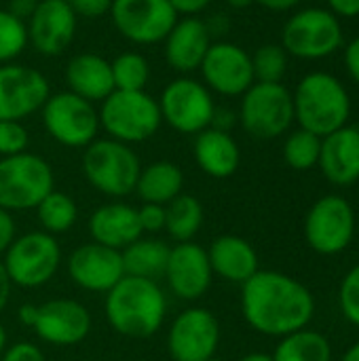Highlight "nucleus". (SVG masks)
Wrapping results in <instances>:
<instances>
[{
	"instance_id": "4c0bfd02",
	"label": "nucleus",
	"mask_w": 359,
	"mask_h": 361,
	"mask_svg": "<svg viewBox=\"0 0 359 361\" xmlns=\"http://www.w3.org/2000/svg\"><path fill=\"white\" fill-rule=\"evenodd\" d=\"M138 222H140L142 233H148V235L165 231V222H167L165 205L142 203V207H138Z\"/></svg>"
},
{
	"instance_id": "7ed1b4c3",
	"label": "nucleus",
	"mask_w": 359,
	"mask_h": 361,
	"mask_svg": "<svg viewBox=\"0 0 359 361\" xmlns=\"http://www.w3.org/2000/svg\"><path fill=\"white\" fill-rule=\"evenodd\" d=\"M294 121L300 129L326 137L349 125L351 97L347 87L330 72H309L292 91Z\"/></svg>"
},
{
	"instance_id": "6e6d98bb",
	"label": "nucleus",
	"mask_w": 359,
	"mask_h": 361,
	"mask_svg": "<svg viewBox=\"0 0 359 361\" xmlns=\"http://www.w3.org/2000/svg\"><path fill=\"white\" fill-rule=\"evenodd\" d=\"M6 341H8V338H6V330H4V326L0 324V355H2V353H4V349L8 347V345H6Z\"/></svg>"
},
{
	"instance_id": "f8f14e48",
	"label": "nucleus",
	"mask_w": 359,
	"mask_h": 361,
	"mask_svg": "<svg viewBox=\"0 0 359 361\" xmlns=\"http://www.w3.org/2000/svg\"><path fill=\"white\" fill-rule=\"evenodd\" d=\"M157 102L163 123L178 133L197 135L212 127L216 102L212 91L201 80L180 76L161 91Z\"/></svg>"
},
{
	"instance_id": "b1692460",
	"label": "nucleus",
	"mask_w": 359,
	"mask_h": 361,
	"mask_svg": "<svg viewBox=\"0 0 359 361\" xmlns=\"http://www.w3.org/2000/svg\"><path fill=\"white\" fill-rule=\"evenodd\" d=\"M207 258L214 275L237 286H243L250 277H254L260 271L254 245L239 235L216 237L207 247Z\"/></svg>"
},
{
	"instance_id": "3c124183",
	"label": "nucleus",
	"mask_w": 359,
	"mask_h": 361,
	"mask_svg": "<svg viewBox=\"0 0 359 361\" xmlns=\"http://www.w3.org/2000/svg\"><path fill=\"white\" fill-rule=\"evenodd\" d=\"M34 317H36V305H21V307H19L17 319H19L25 328H32Z\"/></svg>"
},
{
	"instance_id": "39448f33",
	"label": "nucleus",
	"mask_w": 359,
	"mask_h": 361,
	"mask_svg": "<svg viewBox=\"0 0 359 361\" xmlns=\"http://www.w3.org/2000/svg\"><path fill=\"white\" fill-rule=\"evenodd\" d=\"M97 112L99 129H104L108 137L129 146L150 140L163 125L159 102L146 91L114 89Z\"/></svg>"
},
{
	"instance_id": "c756f323",
	"label": "nucleus",
	"mask_w": 359,
	"mask_h": 361,
	"mask_svg": "<svg viewBox=\"0 0 359 361\" xmlns=\"http://www.w3.org/2000/svg\"><path fill=\"white\" fill-rule=\"evenodd\" d=\"M165 209H167V222H165L167 235L178 243L193 241L197 237V233L201 231L203 220H205V212H203L201 201L195 195L182 192L171 203H167Z\"/></svg>"
},
{
	"instance_id": "473e14b6",
	"label": "nucleus",
	"mask_w": 359,
	"mask_h": 361,
	"mask_svg": "<svg viewBox=\"0 0 359 361\" xmlns=\"http://www.w3.org/2000/svg\"><path fill=\"white\" fill-rule=\"evenodd\" d=\"M322 152V137L307 129H294L284 142V161L296 171H309L317 167Z\"/></svg>"
},
{
	"instance_id": "4be33fe9",
	"label": "nucleus",
	"mask_w": 359,
	"mask_h": 361,
	"mask_svg": "<svg viewBox=\"0 0 359 361\" xmlns=\"http://www.w3.org/2000/svg\"><path fill=\"white\" fill-rule=\"evenodd\" d=\"M324 178L334 186H351L359 180V127L345 125L322 137L320 163Z\"/></svg>"
},
{
	"instance_id": "f257e3e1",
	"label": "nucleus",
	"mask_w": 359,
	"mask_h": 361,
	"mask_svg": "<svg viewBox=\"0 0 359 361\" xmlns=\"http://www.w3.org/2000/svg\"><path fill=\"white\" fill-rule=\"evenodd\" d=\"M241 313L254 332L284 338L309 328L315 317V298L292 275L258 271L241 286Z\"/></svg>"
},
{
	"instance_id": "cd10ccee",
	"label": "nucleus",
	"mask_w": 359,
	"mask_h": 361,
	"mask_svg": "<svg viewBox=\"0 0 359 361\" xmlns=\"http://www.w3.org/2000/svg\"><path fill=\"white\" fill-rule=\"evenodd\" d=\"M169 245L154 237H140L131 245H127L123 256L125 275L131 277H144V279H159L165 273L167 258H169Z\"/></svg>"
},
{
	"instance_id": "37998d69",
	"label": "nucleus",
	"mask_w": 359,
	"mask_h": 361,
	"mask_svg": "<svg viewBox=\"0 0 359 361\" xmlns=\"http://www.w3.org/2000/svg\"><path fill=\"white\" fill-rule=\"evenodd\" d=\"M345 66L353 82L359 85V36H355L347 47H345Z\"/></svg>"
},
{
	"instance_id": "a211bd4d",
	"label": "nucleus",
	"mask_w": 359,
	"mask_h": 361,
	"mask_svg": "<svg viewBox=\"0 0 359 361\" xmlns=\"http://www.w3.org/2000/svg\"><path fill=\"white\" fill-rule=\"evenodd\" d=\"M163 279L167 281L169 292L180 300L195 302L203 298L214 281L207 250L193 241L176 243L169 250Z\"/></svg>"
},
{
	"instance_id": "c85d7f7f",
	"label": "nucleus",
	"mask_w": 359,
	"mask_h": 361,
	"mask_svg": "<svg viewBox=\"0 0 359 361\" xmlns=\"http://www.w3.org/2000/svg\"><path fill=\"white\" fill-rule=\"evenodd\" d=\"M330 341L315 330H298L284 338L273 351V361H332Z\"/></svg>"
},
{
	"instance_id": "7c9ffc66",
	"label": "nucleus",
	"mask_w": 359,
	"mask_h": 361,
	"mask_svg": "<svg viewBox=\"0 0 359 361\" xmlns=\"http://www.w3.org/2000/svg\"><path fill=\"white\" fill-rule=\"evenodd\" d=\"M36 216L44 233L49 235H61L68 233L76 220H78V205L76 201L61 192V190H51L38 205H36Z\"/></svg>"
},
{
	"instance_id": "0eeeda50",
	"label": "nucleus",
	"mask_w": 359,
	"mask_h": 361,
	"mask_svg": "<svg viewBox=\"0 0 359 361\" xmlns=\"http://www.w3.org/2000/svg\"><path fill=\"white\" fill-rule=\"evenodd\" d=\"M237 121L256 140H275L288 133L294 123L292 91L284 82H254L241 95Z\"/></svg>"
},
{
	"instance_id": "f03ea898",
	"label": "nucleus",
	"mask_w": 359,
	"mask_h": 361,
	"mask_svg": "<svg viewBox=\"0 0 359 361\" xmlns=\"http://www.w3.org/2000/svg\"><path fill=\"white\" fill-rule=\"evenodd\" d=\"M110 328L125 338H150L167 317V296L159 281L125 275L104 302Z\"/></svg>"
},
{
	"instance_id": "ea45409f",
	"label": "nucleus",
	"mask_w": 359,
	"mask_h": 361,
	"mask_svg": "<svg viewBox=\"0 0 359 361\" xmlns=\"http://www.w3.org/2000/svg\"><path fill=\"white\" fill-rule=\"evenodd\" d=\"M0 361H44V355H42L40 347L23 341V343L8 345L4 349V353L0 355Z\"/></svg>"
},
{
	"instance_id": "79ce46f5",
	"label": "nucleus",
	"mask_w": 359,
	"mask_h": 361,
	"mask_svg": "<svg viewBox=\"0 0 359 361\" xmlns=\"http://www.w3.org/2000/svg\"><path fill=\"white\" fill-rule=\"evenodd\" d=\"M214 0H169V4L174 6V11L178 13V17H197Z\"/></svg>"
},
{
	"instance_id": "a19ab883",
	"label": "nucleus",
	"mask_w": 359,
	"mask_h": 361,
	"mask_svg": "<svg viewBox=\"0 0 359 361\" xmlns=\"http://www.w3.org/2000/svg\"><path fill=\"white\" fill-rule=\"evenodd\" d=\"M15 237H17V226H15L13 214L6 209H0V258L4 256L8 245L15 241Z\"/></svg>"
},
{
	"instance_id": "5701e85b",
	"label": "nucleus",
	"mask_w": 359,
	"mask_h": 361,
	"mask_svg": "<svg viewBox=\"0 0 359 361\" xmlns=\"http://www.w3.org/2000/svg\"><path fill=\"white\" fill-rule=\"evenodd\" d=\"M89 235L95 243L123 252L144 235L138 222V207L123 201L99 205L89 218Z\"/></svg>"
},
{
	"instance_id": "6ab92c4d",
	"label": "nucleus",
	"mask_w": 359,
	"mask_h": 361,
	"mask_svg": "<svg viewBox=\"0 0 359 361\" xmlns=\"http://www.w3.org/2000/svg\"><path fill=\"white\" fill-rule=\"evenodd\" d=\"M68 275L85 292L108 294L123 277V256L102 243H83L68 258Z\"/></svg>"
},
{
	"instance_id": "09e8293b",
	"label": "nucleus",
	"mask_w": 359,
	"mask_h": 361,
	"mask_svg": "<svg viewBox=\"0 0 359 361\" xmlns=\"http://www.w3.org/2000/svg\"><path fill=\"white\" fill-rule=\"evenodd\" d=\"M11 290H13V283H11V279L6 275V269H4V264L0 260V313L6 309V305L11 300Z\"/></svg>"
},
{
	"instance_id": "ddd939ff",
	"label": "nucleus",
	"mask_w": 359,
	"mask_h": 361,
	"mask_svg": "<svg viewBox=\"0 0 359 361\" xmlns=\"http://www.w3.org/2000/svg\"><path fill=\"white\" fill-rule=\"evenodd\" d=\"M110 19L116 32L133 44H157L178 21L169 0H112Z\"/></svg>"
},
{
	"instance_id": "dca6fc26",
	"label": "nucleus",
	"mask_w": 359,
	"mask_h": 361,
	"mask_svg": "<svg viewBox=\"0 0 359 361\" xmlns=\"http://www.w3.org/2000/svg\"><path fill=\"white\" fill-rule=\"evenodd\" d=\"M199 70L203 85L224 97H241L256 82L252 55L229 40H214Z\"/></svg>"
},
{
	"instance_id": "f3484780",
	"label": "nucleus",
	"mask_w": 359,
	"mask_h": 361,
	"mask_svg": "<svg viewBox=\"0 0 359 361\" xmlns=\"http://www.w3.org/2000/svg\"><path fill=\"white\" fill-rule=\"evenodd\" d=\"M91 313L72 298H53L36 305V317L30 330L53 347H74L91 332Z\"/></svg>"
},
{
	"instance_id": "4468645a",
	"label": "nucleus",
	"mask_w": 359,
	"mask_h": 361,
	"mask_svg": "<svg viewBox=\"0 0 359 361\" xmlns=\"http://www.w3.org/2000/svg\"><path fill=\"white\" fill-rule=\"evenodd\" d=\"M222 338L218 317L203 307L182 311L167 332V353L174 361H212Z\"/></svg>"
},
{
	"instance_id": "603ef678",
	"label": "nucleus",
	"mask_w": 359,
	"mask_h": 361,
	"mask_svg": "<svg viewBox=\"0 0 359 361\" xmlns=\"http://www.w3.org/2000/svg\"><path fill=\"white\" fill-rule=\"evenodd\" d=\"M341 361H359V341L358 343H353V345L345 351V355H343V360Z\"/></svg>"
},
{
	"instance_id": "423d86ee",
	"label": "nucleus",
	"mask_w": 359,
	"mask_h": 361,
	"mask_svg": "<svg viewBox=\"0 0 359 361\" xmlns=\"http://www.w3.org/2000/svg\"><path fill=\"white\" fill-rule=\"evenodd\" d=\"M55 188L53 167L34 152L0 157V209L28 212Z\"/></svg>"
},
{
	"instance_id": "de8ad7c7",
	"label": "nucleus",
	"mask_w": 359,
	"mask_h": 361,
	"mask_svg": "<svg viewBox=\"0 0 359 361\" xmlns=\"http://www.w3.org/2000/svg\"><path fill=\"white\" fill-rule=\"evenodd\" d=\"M205 25H207V32H209L212 38H214V36H224V34L231 30V21H229V17L222 15V13H216L214 17H209V19L205 21Z\"/></svg>"
},
{
	"instance_id": "e433bc0d",
	"label": "nucleus",
	"mask_w": 359,
	"mask_h": 361,
	"mask_svg": "<svg viewBox=\"0 0 359 361\" xmlns=\"http://www.w3.org/2000/svg\"><path fill=\"white\" fill-rule=\"evenodd\" d=\"M30 135L21 121H0V157H13L28 150Z\"/></svg>"
},
{
	"instance_id": "72a5a7b5",
	"label": "nucleus",
	"mask_w": 359,
	"mask_h": 361,
	"mask_svg": "<svg viewBox=\"0 0 359 361\" xmlns=\"http://www.w3.org/2000/svg\"><path fill=\"white\" fill-rule=\"evenodd\" d=\"M256 82H281L288 74V53L281 44H262L252 55Z\"/></svg>"
},
{
	"instance_id": "20e7f679",
	"label": "nucleus",
	"mask_w": 359,
	"mask_h": 361,
	"mask_svg": "<svg viewBox=\"0 0 359 361\" xmlns=\"http://www.w3.org/2000/svg\"><path fill=\"white\" fill-rule=\"evenodd\" d=\"M83 176L102 195L123 199L135 192L142 163L138 152L112 137L93 140L83 152Z\"/></svg>"
},
{
	"instance_id": "c9c22d12",
	"label": "nucleus",
	"mask_w": 359,
	"mask_h": 361,
	"mask_svg": "<svg viewBox=\"0 0 359 361\" xmlns=\"http://www.w3.org/2000/svg\"><path fill=\"white\" fill-rule=\"evenodd\" d=\"M339 309L351 326L359 328V264L347 271L339 286Z\"/></svg>"
},
{
	"instance_id": "393cba45",
	"label": "nucleus",
	"mask_w": 359,
	"mask_h": 361,
	"mask_svg": "<svg viewBox=\"0 0 359 361\" xmlns=\"http://www.w3.org/2000/svg\"><path fill=\"white\" fill-rule=\"evenodd\" d=\"M63 78L70 93L91 104L104 102L114 91L110 61L97 53H78L70 57Z\"/></svg>"
},
{
	"instance_id": "4d7b16f0",
	"label": "nucleus",
	"mask_w": 359,
	"mask_h": 361,
	"mask_svg": "<svg viewBox=\"0 0 359 361\" xmlns=\"http://www.w3.org/2000/svg\"><path fill=\"white\" fill-rule=\"evenodd\" d=\"M0 2H2V0H0Z\"/></svg>"
},
{
	"instance_id": "c03bdc74",
	"label": "nucleus",
	"mask_w": 359,
	"mask_h": 361,
	"mask_svg": "<svg viewBox=\"0 0 359 361\" xmlns=\"http://www.w3.org/2000/svg\"><path fill=\"white\" fill-rule=\"evenodd\" d=\"M38 2H40V0H8L6 11H8L11 15H15L17 19H21V21L28 23V19L34 15Z\"/></svg>"
},
{
	"instance_id": "2eb2a0df",
	"label": "nucleus",
	"mask_w": 359,
	"mask_h": 361,
	"mask_svg": "<svg viewBox=\"0 0 359 361\" xmlns=\"http://www.w3.org/2000/svg\"><path fill=\"white\" fill-rule=\"evenodd\" d=\"M49 95L51 85L40 70L15 61L0 66V121H25Z\"/></svg>"
},
{
	"instance_id": "a18cd8bd",
	"label": "nucleus",
	"mask_w": 359,
	"mask_h": 361,
	"mask_svg": "<svg viewBox=\"0 0 359 361\" xmlns=\"http://www.w3.org/2000/svg\"><path fill=\"white\" fill-rule=\"evenodd\" d=\"M328 8L336 15V17H359V0H326Z\"/></svg>"
},
{
	"instance_id": "49530a36",
	"label": "nucleus",
	"mask_w": 359,
	"mask_h": 361,
	"mask_svg": "<svg viewBox=\"0 0 359 361\" xmlns=\"http://www.w3.org/2000/svg\"><path fill=\"white\" fill-rule=\"evenodd\" d=\"M237 123V112H233L231 108H218L216 106V112H214V118H212V127L214 129H220V131H231Z\"/></svg>"
},
{
	"instance_id": "864d4df0",
	"label": "nucleus",
	"mask_w": 359,
	"mask_h": 361,
	"mask_svg": "<svg viewBox=\"0 0 359 361\" xmlns=\"http://www.w3.org/2000/svg\"><path fill=\"white\" fill-rule=\"evenodd\" d=\"M237 361H273V355H269V353H248V355L239 357Z\"/></svg>"
},
{
	"instance_id": "2f4dec72",
	"label": "nucleus",
	"mask_w": 359,
	"mask_h": 361,
	"mask_svg": "<svg viewBox=\"0 0 359 361\" xmlns=\"http://www.w3.org/2000/svg\"><path fill=\"white\" fill-rule=\"evenodd\" d=\"M114 89L118 91H146L150 80V63L138 51H127L110 61Z\"/></svg>"
},
{
	"instance_id": "58836bf2",
	"label": "nucleus",
	"mask_w": 359,
	"mask_h": 361,
	"mask_svg": "<svg viewBox=\"0 0 359 361\" xmlns=\"http://www.w3.org/2000/svg\"><path fill=\"white\" fill-rule=\"evenodd\" d=\"M70 8L76 17L85 19H99L110 13L112 0H68Z\"/></svg>"
},
{
	"instance_id": "1a4fd4ad",
	"label": "nucleus",
	"mask_w": 359,
	"mask_h": 361,
	"mask_svg": "<svg viewBox=\"0 0 359 361\" xmlns=\"http://www.w3.org/2000/svg\"><path fill=\"white\" fill-rule=\"evenodd\" d=\"M345 42L341 19L322 6L296 11L284 25L281 47L298 59H324L336 53Z\"/></svg>"
},
{
	"instance_id": "aec40b11",
	"label": "nucleus",
	"mask_w": 359,
	"mask_h": 361,
	"mask_svg": "<svg viewBox=\"0 0 359 361\" xmlns=\"http://www.w3.org/2000/svg\"><path fill=\"white\" fill-rule=\"evenodd\" d=\"M25 25L30 44L44 57H57L74 42L78 17L68 0H40Z\"/></svg>"
},
{
	"instance_id": "bb28decb",
	"label": "nucleus",
	"mask_w": 359,
	"mask_h": 361,
	"mask_svg": "<svg viewBox=\"0 0 359 361\" xmlns=\"http://www.w3.org/2000/svg\"><path fill=\"white\" fill-rule=\"evenodd\" d=\"M182 188H184V173L180 165L171 161H154L142 167L135 192L140 195L142 203L167 205L182 195Z\"/></svg>"
},
{
	"instance_id": "5fc2aeb1",
	"label": "nucleus",
	"mask_w": 359,
	"mask_h": 361,
	"mask_svg": "<svg viewBox=\"0 0 359 361\" xmlns=\"http://www.w3.org/2000/svg\"><path fill=\"white\" fill-rule=\"evenodd\" d=\"M226 4H229L231 8H237V11H241V8H248V6H252V4H254V0H226Z\"/></svg>"
},
{
	"instance_id": "412c9836",
	"label": "nucleus",
	"mask_w": 359,
	"mask_h": 361,
	"mask_svg": "<svg viewBox=\"0 0 359 361\" xmlns=\"http://www.w3.org/2000/svg\"><path fill=\"white\" fill-rule=\"evenodd\" d=\"M212 42L214 40L203 19L178 17L176 25L163 40V55L171 70L188 74L201 68Z\"/></svg>"
},
{
	"instance_id": "8fccbe9b",
	"label": "nucleus",
	"mask_w": 359,
	"mask_h": 361,
	"mask_svg": "<svg viewBox=\"0 0 359 361\" xmlns=\"http://www.w3.org/2000/svg\"><path fill=\"white\" fill-rule=\"evenodd\" d=\"M254 2L264 6V8H269V11L281 13V11H292L294 6H298L300 0H254Z\"/></svg>"
},
{
	"instance_id": "a878e982",
	"label": "nucleus",
	"mask_w": 359,
	"mask_h": 361,
	"mask_svg": "<svg viewBox=\"0 0 359 361\" xmlns=\"http://www.w3.org/2000/svg\"><path fill=\"white\" fill-rule=\"evenodd\" d=\"M193 154L199 169L216 180L231 178L241 163V150L231 131H220L214 127H207L195 135Z\"/></svg>"
},
{
	"instance_id": "9d476101",
	"label": "nucleus",
	"mask_w": 359,
	"mask_h": 361,
	"mask_svg": "<svg viewBox=\"0 0 359 361\" xmlns=\"http://www.w3.org/2000/svg\"><path fill=\"white\" fill-rule=\"evenodd\" d=\"M355 231V209L341 195H326L317 199L305 216V241L322 256L343 254L353 243Z\"/></svg>"
},
{
	"instance_id": "6e6552de",
	"label": "nucleus",
	"mask_w": 359,
	"mask_h": 361,
	"mask_svg": "<svg viewBox=\"0 0 359 361\" xmlns=\"http://www.w3.org/2000/svg\"><path fill=\"white\" fill-rule=\"evenodd\" d=\"M2 264L13 286L36 290L47 286L59 271L61 247L55 235L44 231H30L15 237L2 256Z\"/></svg>"
},
{
	"instance_id": "f704fd0d",
	"label": "nucleus",
	"mask_w": 359,
	"mask_h": 361,
	"mask_svg": "<svg viewBox=\"0 0 359 361\" xmlns=\"http://www.w3.org/2000/svg\"><path fill=\"white\" fill-rule=\"evenodd\" d=\"M28 44L30 40L25 21L17 19L6 8H0V66L15 61Z\"/></svg>"
},
{
	"instance_id": "9b49d317",
	"label": "nucleus",
	"mask_w": 359,
	"mask_h": 361,
	"mask_svg": "<svg viewBox=\"0 0 359 361\" xmlns=\"http://www.w3.org/2000/svg\"><path fill=\"white\" fill-rule=\"evenodd\" d=\"M44 131L66 148H87L99 133L95 104L66 91L51 93L40 108Z\"/></svg>"
}]
</instances>
